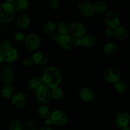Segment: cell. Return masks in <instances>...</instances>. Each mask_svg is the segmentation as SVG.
Returning <instances> with one entry per match:
<instances>
[{
	"instance_id": "4316f807",
	"label": "cell",
	"mask_w": 130,
	"mask_h": 130,
	"mask_svg": "<svg viewBox=\"0 0 130 130\" xmlns=\"http://www.w3.org/2000/svg\"><path fill=\"white\" fill-rule=\"evenodd\" d=\"M94 11L97 13H102L107 10V3L104 1L99 0V1H96L93 5Z\"/></svg>"
},
{
	"instance_id": "44dd1931",
	"label": "cell",
	"mask_w": 130,
	"mask_h": 130,
	"mask_svg": "<svg viewBox=\"0 0 130 130\" xmlns=\"http://www.w3.org/2000/svg\"><path fill=\"white\" fill-rule=\"evenodd\" d=\"M128 31L124 27L119 26L115 29L114 36L119 40H124L128 37Z\"/></svg>"
},
{
	"instance_id": "5bb4252c",
	"label": "cell",
	"mask_w": 130,
	"mask_h": 130,
	"mask_svg": "<svg viewBox=\"0 0 130 130\" xmlns=\"http://www.w3.org/2000/svg\"><path fill=\"white\" fill-rule=\"evenodd\" d=\"M79 97L83 101L91 102L95 100L96 94L91 88L84 87L80 90Z\"/></svg>"
},
{
	"instance_id": "9a60e30c",
	"label": "cell",
	"mask_w": 130,
	"mask_h": 130,
	"mask_svg": "<svg viewBox=\"0 0 130 130\" xmlns=\"http://www.w3.org/2000/svg\"><path fill=\"white\" fill-rule=\"evenodd\" d=\"M3 52V60L6 62L12 63L17 61L19 59L18 51L13 47L6 49Z\"/></svg>"
},
{
	"instance_id": "277c9868",
	"label": "cell",
	"mask_w": 130,
	"mask_h": 130,
	"mask_svg": "<svg viewBox=\"0 0 130 130\" xmlns=\"http://www.w3.org/2000/svg\"><path fill=\"white\" fill-rule=\"evenodd\" d=\"M36 97L39 102L46 104L52 99L51 89L45 85H42L36 90Z\"/></svg>"
},
{
	"instance_id": "83f0119b",
	"label": "cell",
	"mask_w": 130,
	"mask_h": 130,
	"mask_svg": "<svg viewBox=\"0 0 130 130\" xmlns=\"http://www.w3.org/2000/svg\"><path fill=\"white\" fill-rule=\"evenodd\" d=\"M114 88L118 93L123 94V93L126 92L127 89H128V85H127L126 82H124V80H119V81L115 83Z\"/></svg>"
},
{
	"instance_id": "ffe728a7",
	"label": "cell",
	"mask_w": 130,
	"mask_h": 130,
	"mask_svg": "<svg viewBox=\"0 0 130 130\" xmlns=\"http://www.w3.org/2000/svg\"><path fill=\"white\" fill-rule=\"evenodd\" d=\"M103 50H104V53L106 55H107V56H112L114 54L116 53L118 50V47L115 43L109 42V43H107L104 46Z\"/></svg>"
},
{
	"instance_id": "f546056e",
	"label": "cell",
	"mask_w": 130,
	"mask_h": 130,
	"mask_svg": "<svg viewBox=\"0 0 130 130\" xmlns=\"http://www.w3.org/2000/svg\"><path fill=\"white\" fill-rule=\"evenodd\" d=\"M22 124L19 121H13L10 123L9 130H22Z\"/></svg>"
},
{
	"instance_id": "6da1fadb",
	"label": "cell",
	"mask_w": 130,
	"mask_h": 130,
	"mask_svg": "<svg viewBox=\"0 0 130 130\" xmlns=\"http://www.w3.org/2000/svg\"><path fill=\"white\" fill-rule=\"evenodd\" d=\"M42 75L44 84L50 89L58 86L62 81L61 73L54 67L46 68L43 70Z\"/></svg>"
},
{
	"instance_id": "3957f363",
	"label": "cell",
	"mask_w": 130,
	"mask_h": 130,
	"mask_svg": "<svg viewBox=\"0 0 130 130\" xmlns=\"http://www.w3.org/2000/svg\"><path fill=\"white\" fill-rule=\"evenodd\" d=\"M96 43V38L92 34H86L81 38H74V47L84 46L90 48L94 47Z\"/></svg>"
},
{
	"instance_id": "2e32d148",
	"label": "cell",
	"mask_w": 130,
	"mask_h": 130,
	"mask_svg": "<svg viewBox=\"0 0 130 130\" xmlns=\"http://www.w3.org/2000/svg\"><path fill=\"white\" fill-rule=\"evenodd\" d=\"M58 44L63 49H71L72 47H74V37L70 34L61 35Z\"/></svg>"
},
{
	"instance_id": "ab89813d",
	"label": "cell",
	"mask_w": 130,
	"mask_h": 130,
	"mask_svg": "<svg viewBox=\"0 0 130 130\" xmlns=\"http://www.w3.org/2000/svg\"><path fill=\"white\" fill-rule=\"evenodd\" d=\"M122 130H130V126H126V127H124V128L122 129Z\"/></svg>"
},
{
	"instance_id": "8992f818",
	"label": "cell",
	"mask_w": 130,
	"mask_h": 130,
	"mask_svg": "<svg viewBox=\"0 0 130 130\" xmlns=\"http://www.w3.org/2000/svg\"><path fill=\"white\" fill-rule=\"evenodd\" d=\"M70 33L74 38H81L86 34V28L82 22L74 21L70 24Z\"/></svg>"
},
{
	"instance_id": "d4e9b609",
	"label": "cell",
	"mask_w": 130,
	"mask_h": 130,
	"mask_svg": "<svg viewBox=\"0 0 130 130\" xmlns=\"http://www.w3.org/2000/svg\"><path fill=\"white\" fill-rule=\"evenodd\" d=\"M57 31L60 35L69 34L70 27L67 22L64 21L60 22L57 25Z\"/></svg>"
},
{
	"instance_id": "4dcf8cb0",
	"label": "cell",
	"mask_w": 130,
	"mask_h": 130,
	"mask_svg": "<svg viewBox=\"0 0 130 130\" xmlns=\"http://www.w3.org/2000/svg\"><path fill=\"white\" fill-rule=\"evenodd\" d=\"M22 130H36V127L34 122L30 121H25L22 124Z\"/></svg>"
},
{
	"instance_id": "f35d334b",
	"label": "cell",
	"mask_w": 130,
	"mask_h": 130,
	"mask_svg": "<svg viewBox=\"0 0 130 130\" xmlns=\"http://www.w3.org/2000/svg\"><path fill=\"white\" fill-rule=\"evenodd\" d=\"M39 130H53L52 129L51 127H47V126H44V127H42L41 128L39 129Z\"/></svg>"
},
{
	"instance_id": "1f68e13d",
	"label": "cell",
	"mask_w": 130,
	"mask_h": 130,
	"mask_svg": "<svg viewBox=\"0 0 130 130\" xmlns=\"http://www.w3.org/2000/svg\"><path fill=\"white\" fill-rule=\"evenodd\" d=\"M14 38H15V41L17 42L18 43H22L23 42H25V38H26V36L25 34L22 32H18L14 36Z\"/></svg>"
},
{
	"instance_id": "30bf717a",
	"label": "cell",
	"mask_w": 130,
	"mask_h": 130,
	"mask_svg": "<svg viewBox=\"0 0 130 130\" xmlns=\"http://www.w3.org/2000/svg\"><path fill=\"white\" fill-rule=\"evenodd\" d=\"M77 10L80 15L86 18L90 17L95 13L93 5L88 2H82L79 4Z\"/></svg>"
},
{
	"instance_id": "74e56055",
	"label": "cell",
	"mask_w": 130,
	"mask_h": 130,
	"mask_svg": "<svg viewBox=\"0 0 130 130\" xmlns=\"http://www.w3.org/2000/svg\"><path fill=\"white\" fill-rule=\"evenodd\" d=\"M3 61V52L0 49V64Z\"/></svg>"
},
{
	"instance_id": "603a6c76",
	"label": "cell",
	"mask_w": 130,
	"mask_h": 130,
	"mask_svg": "<svg viewBox=\"0 0 130 130\" xmlns=\"http://www.w3.org/2000/svg\"><path fill=\"white\" fill-rule=\"evenodd\" d=\"M14 92H15L14 87L11 84H8V85H5L3 87L2 90H1V94L4 98L8 99L11 98V97L14 94Z\"/></svg>"
},
{
	"instance_id": "8fae6325",
	"label": "cell",
	"mask_w": 130,
	"mask_h": 130,
	"mask_svg": "<svg viewBox=\"0 0 130 130\" xmlns=\"http://www.w3.org/2000/svg\"><path fill=\"white\" fill-rule=\"evenodd\" d=\"M25 44L27 48L29 50H36L40 45V40L37 34H30L26 36Z\"/></svg>"
},
{
	"instance_id": "52a82bcc",
	"label": "cell",
	"mask_w": 130,
	"mask_h": 130,
	"mask_svg": "<svg viewBox=\"0 0 130 130\" xmlns=\"http://www.w3.org/2000/svg\"><path fill=\"white\" fill-rule=\"evenodd\" d=\"M115 123L118 127L123 129L129 126L130 124V115L126 111H121L116 114L115 117Z\"/></svg>"
},
{
	"instance_id": "60d3db41",
	"label": "cell",
	"mask_w": 130,
	"mask_h": 130,
	"mask_svg": "<svg viewBox=\"0 0 130 130\" xmlns=\"http://www.w3.org/2000/svg\"><path fill=\"white\" fill-rule=\"evenodd\" d=\"M14 0H5V1L6 2H8V3H12L13 2Z\"/></svg>"
},
{
	"instance_id": "d6a6232c",
	"label": "cell",
	"mask_w": 130,
	"mask_h": 130,
	"mask_svg": "<svg viewBox=\"0 0 130 130\" xmlns=\"http://www.w3.org/2000/svg\"><path fill=\"white\" fill-rule=\"evenodd\" d=\"M12 47V43L10 40H4L0 44V49L2 51L5 50L9 48Z\"/></svg>"
},
{
	"instance_id": "484cf974",
	"label": "cell",
	"mask_w": 130,
	"mask_h": 130,
	"mask_svg": "<svg viewBox=\"0 0 130 130\" xmlns=\"http://www.w3.org/2000/svg\"><path fill=\"white\" fill-rule=\"evenodd\" d=\"M38 113L41 118L46 119L50 117L51 112L50 110V108L47 106L41 105L39 107H38Z\"/></svg>"
},
{
	"instance_id": "5b68a950",
	"label": "cell",
	"mask_w": 130,
	"mask_h": 130,
	"mask_svg": "<svg viewBox=\"0 0 130 130\" xmlns=\"http://www.w3.org/2000/svg\"><path fill=\"white\" fill-rule=\"evenodd\" d=\"M49 118L52 124L56 126L64 125L67 121V114L62 110H55L51 112Z\"/></svg>"
},
{
	"instance_id": "9c48e42d",
	"label": "cell",
	"mask_w": 130,
	"mask_h": 130,
	"mask_svg": "<svg viewBox=\"0 0 130 130\" xmlns=\"http://www.w3.org/2000/svg\"><path fill=\"white\" fill-rule=\"evenodd\" d=\"M15 79V73L11 68L6 66L0 72V80L5 85L11 84Z\"/></svg>"
},
{
	"instance_id": "4fadbf2b",
	"label": "cell",
	"mask_w": 130,
	"mask_h": 130,
	"mask_svg": "<svg viewBox=\"0 0 130 130\" xmlns=\"http://www.w3.org/2000/svg\"><path fill=\"white\" fill-rule=\"evenodd\" d=\"M28 98L25 94L22 93H17L14 94L11 97V103L17 108H24L27 105Z\"/></svg>"
},
{
	"instance_id": "d6986e66",
	"label": "cell",
	"mask_w": 130,
	"mask_h": 130,
	"mask_svg": "<svg viewBox=\"0 0 130 130\" xmlns=\"http://www.w3.org/2000/svg\"><path fill=\"white\" fill-rule=\"evenodd\" d=\"M16 11H23L27 9L29 2L27 0H14L11 3Z\"/></svg>"
},
{
	"instance_id": "f1b7e54d",
	"label": "cell",
	"mask_w": 130,
	"mask_h": 130,
	"mask_svg": "<svg viewBox=\"0 0 130 130\" xmlns=\"http://www.w3.org/2000/svg\"><path fill=\"white\" fill-rule=\"evenodd\" d=\"M50 89L52 98L56 99V100H59L63 97V91L61 89V88H60L58 86Z\"/></svg>"
},
{
	"instance_id": "d590c367",
	"label": "cell",
	"mask_w": 130,
	"mask_h": 130,
	"mask_svg": "<svg viewBox=\"0 0 130 130\" xmlns=\"http://www.w3.org/2000/svg\"><path fill=\"white\" fill-rule=\"evenodd\" d=\"M114 31H115V29L108 27L106 29H105V34L108 37H112L114 36Z\"/></svg>"
},
{
	"instance_id": "e575fe53",
	"label": "cell",
	"mask_w": 130,
	"mask_h": 130,
	"mask_svg": "<svg viewBox=\"0 0 130 130\" xmlns=\"http://www.w3.org/2000/svg\"><path fill=\"white\" fill-rule=\"evenodd\" d=\"M23 63H24V66H26V67H30L34 64V61H33L32 57H26L24 60V61H23Z\"/></svg>"
},
{
	"instance_id": "7402d4cb",
	"label": "cell",
	"mask_w": 130,
	"mask_h": 130,
	"mask_svg": "<svg viewBox=\"0 0 130 130\" xmlns=\"http://www.w3.org/2000/svg\"><path fill=\"white\" fill-rule=\"evenodd\" d=\"M42 29L44 34L47 35H51L55 33L56 30V25L52 21H46L44 23L42 27Z\"/></svg>"
},
{
	"instance_id": "cb8c5ba5",
	"label": "cell",
	"mask_w": 130,
	"mask_h": 130,
	"mask_svg": "<svg viewBox=\"0 0 130 130\" xmlns=\"http://www.w3.org/2000/svg\"><path fill=\"white\" fill-rule=\"evenodd\" d=\"M44 85L42 77H35L30 79L29 82V86L30 89L33 90H36L39 87Z\"/></svg>"
},
{
	"instance_id": "7c38bea8",
	"label": "cell",
	"mask_w": 130,
	"mask_h": 130,
	"mask_svg": "<svg viewBox=\"0 0 130 130\" xmlns=\"http://www.w3.org/2000/svg\"><path fill=\"white\" fill-rule=\"evenodd\" d=\"M105 22L108 27L113 29H116L120 26V19L118 14L114 11H109L105 14Z\"/></svg>"
},
{
	"instance_id": "7a4b0ae2",
	"label": "cell",
	"mask_w": 130,
	"mask_h": 130,
	"mask_svg": "<svg viewBox=\"0 0 130 130\" xmlns=\"http://www.w3.org/2000/svg\"><path fill=\"white\" fill-rule=\"evenodd\" d=\"M16 10L11 3L5 2L0 5V22H9L15 17Z\"/></svg>"
},
{
	"instance_id": "e0dca14e",
	"label": "cell",
	"mask_w": 130,
	"mask_h": 130,
	"mask_svg": "<svg viewBox=\"0 0 130 130\" xmlns=\"http://www.w3.org/2000/svg\"><path fill=\"white\" fill-rule=\"evenodd\" d=\"M30 23V17L27 15L23 14L18 18L17 20V25L20 29H24L29 26Z\"/></svg>"
},
{
	"instance_id": "ba28073f",
	"label": "cell",
	"mask_w": 130,
	"mask_h": 130,
	"mask_svg": "<svg viewBox=\"0 0 130 130\" xmlns=\"http://www.w3.org/2000/svg\"><path fill=\"white\" fill-rule=\"evenodd\" d=\"M121 73L115 68H109L104 73V77L109 83L115 84L121 80Z\"/></svg>"
},
{
	"instance_id": "8d00e7d4",
	"label": "cell",
	"mask_w": 130,
	"mask_h": 130,
	"mask_svg": "<svg viewBox=\"0 0 130 130\" xmlns=\"http://www.w3.org/2000/svg\"><path fill=\"white\" fill-rule=\"evenodd\" d=\"M60 36L61 35L58 33H53V34H51V38H52V40L57 43H58V42H59Z\"/></svg>"
},
{
	"instance_id": "836d02e7",
	"label": "cell",
	"mask_w": 130,
	"mask_h": 130,
	"mask_svg": "<svg viewBox=\"0 0 130 130\" xmlns=\"http://www.w3.org/2000/svg\"><path fill=\"white\" fill-rule=\"evenodd\" d=\"M60 5V2L58 0H49L48 3V6L52 10H55L58 8Z\"/></svg>"
},
{
	"instance_id": "ac0fdd59",
	"label": "cell",
	"mask_w": 130,
	"mask_h": 130,
	"mask_svg": "<svg viewBox=\"0 0 130 130\" xmlns=\"http://www.w3.org/2000/svg\"><path fill=\"white\" fill-rule=\"evenodd\" d=\"M34 62L38 65H43L48 61V57L45 54L42 52H37L32 56Z\"/></svg>"
}]
</instances>
